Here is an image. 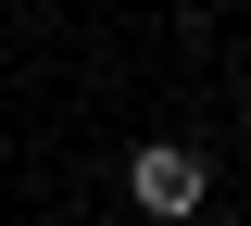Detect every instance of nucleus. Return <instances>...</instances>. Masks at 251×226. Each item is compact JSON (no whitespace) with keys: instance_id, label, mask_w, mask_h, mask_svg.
Wrapping results in <instances>:
<instances>
[{"instance_id":"nucleus-1","label":"nucleus","mask_w":251,"mask_h":226,"mask_svg":"<svg viewBox=\"0 0 251 226\" xmlns=\"http://www.w3.org/2000/svg\"><path fill=\"white\" fill-rule=\"evenodd\" d=\"M126 189H138L151 226H188V214H201V163H188V151H138V163H126Z\"/></svg>"}]
</instances>
